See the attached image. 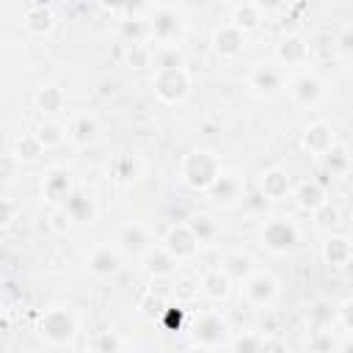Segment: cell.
Wrapping results in <instances>:
<instances>
[{
    "label": "cell",
    "instance_id": "bcb514c9",
    "mask_svg": "<svg viewBox=\"0 0 353 353\" xmlns=\"http://www.w3.org/2000/svg\"><path fill=\"white\" fill-rule=\"evenodd\" d=\"M14 215H17L14 201H11V199H6V196H0V229H6V226L14 221Z\"/></svg>",
    "mask_w": 353,
    "mask_h": 353
},
{
    "label": "cell",
    "instance_id": "f907efd6",
    "mask_svg": "<svg viewBox=\"0 0 353 353\" xmlns=\"http://www.w3.org/2000/svg\"><path fill=\"white\" fill-rule=\"evenodd\" d=\"M19 353H33V350H19Z\"/></svg>",
    "mask_w": 353,
    "mask_h": 353
},
{
    "label": "cell",
    "instance_id": "5b68a950",
    "mask_svg": "<svg viewBox=\"0 0 353 353\" xmlns=\"http://www.w3.org/2000/svg\"><path fill=\"white\" fill-rule=\"evenodd\" d=\"M39 334L50 345H72L77 336V314L69 306H50L39 317Z\"/></svg>",
    "mask_w": 353,
    "mask_h": 353
},
{
    "label": "cell",
    "instance_id": "9c48e42d",
    "mask_svg": "<svg viewBox=\"0 0 353 353\" xmlns=\"http://www.w3.org/2000/svg\"><path fill=\"white\" fill-rule=\"evenodd\" d=\"M193 345H204V347H218L226 339V320L218 312H204L196 317L193 328Z\"/></svg>",
    "mask_w": 353,
    "mask_h": 353
},
{
    "label": "cell",
    "instance_id": "8d00e7d4",
    "mask_svg": "<svg viewBox=\"0 0 353 353\" xmlns=\"http://www.w3.org/2000/svg\"><path fill=\"white\" fill-rule=\"evenodd\" d=\"M127 63L132 69H149L154 63V50L152 44H130L127 47Z\"/></svg>",
    "mask_w": 353,
    "mask_h": 353
},
{
    "label": "cell",
    "instance_id": "30bf717a",
    "mask_svg": "<svg viewBox=\"0 0 353 353\" xmlns=\"http://www.w3.org/2000/svg\"><path fill=\"white\" fill-rule=\"evenodd\" d=\"M256 190L262 193L265 201H284L287 196H292V176L281 165H270L259 174Z\"/></svg>",
    "mask_w": 353,
    "mask_h": 353
},
{
    "label": "cell",
    "instance_id": "ffe728a7",
    "mask_svg": "<svg viewBox=\"0 0 353 353\" xmlns=\"http://www.w3.org/2000/svg\"><path fill=\"white\" fill-rule=\"evenodd\" d=\"M99 132H102V127H99V121H97L94 113H77V116L69 121V127H66V138H69L77 149L94 146V143L99 141Z\"/></svg>",
    "mask_w": 353,
    "mask_h": 353
},
{
    "label": "cell",
    "instance_id": "83f0119b",
    "mask_svg": "<svg viewBox=\"0 0 353 353\" xmlns=\"http://www.w3.org/2000/svg\"><path fill=\"white\" fill-rule=\"evenodd\" d=\"M11 154H14V160H17L19 165H33V163H39V157L44 154V146L39 143L36 132H19V135L14 138Z\"/></svg>",
    "mask_w": 353,
    "mask_h": 353
},
{
    "label": "cell",
    "instance_id": "cb8c5ba5",
    "mask_svg": "<svg viewBox=\"0 0 353 353\" xmlns=\"http://www.w3.org/2000/svg\"><path fill=\"white\" fill-rule=\"evenodd\" d=\"M292 199H295V204L303 210V212H314V210H320L325 201H328V193H325V188L317 182V179H301L295 188H292Z\"/></svg>",
    "mask_w": 353,
    "mask_h": 353
},
{
    "label": "cell",
    "instance_id": "d4e9b609",
    "mask_svg": "<svg viewBox=\"0 0 353 353\" xmlns=\"http://www.w3.org/2000/svg\"><path fill=\"white\" fill-rule=\"evenodd\" d=\"M323 259L331 268H345L353 259V243L347 234H328L323 243Z\"/></svg>",
    "mask_w": 353,
    "mask_h": 353
},
{
    "label": "cell",
    "instance_id": "8992f818",
    "mask_svg": "<svg viewBox=\"0 0 353 353\" xmlns=\"http://www.w3.org/2000/svg\"><path fill=\"white\" fill-rule=\"evenodd\" d=\"M74 190H77V185H74V176H72V171L66 165H50L44 171V179H41V196H44V201L61 207Z\"/></svg>",
    "mask_w": 353,
    "mask_h": 353
},
{
    "label": "cell",
    "instance_id": "ab89813d",
    "mask_svg": "<svg viewBox=\"0 0 353 353\" xmlns=\"http://www.w3.org/2000/svg\"><path fill=\"white\" fill-rule=\"evenodd\" d=\"M165 298L163 295H157V292H146L141 301H138V312L143 314V317H149V320H154V317H160V314H165Z\"/></svg>",
    "mask_w": 353,
    "mask_h": 353
},
{
    "label": "cell",
    "instance_id": "4316f807",
    "mask_svg": "<svg viewBox=\"0 0 353 353\" xmlns=\"http://www.w3.org/2000/svg\"><path fill=\"white\" fill-rule=\"evenodd\" d=\"M199 287H201V295H204L207 301H212V303H221V301H226V298L232 295V281L223 276L221 268L207 270V273L199 279Z\"/></svg>",
    "mask_w": 353,
    "mask_h": 353
},
{
    "label": "cell",
    "instance_id": "f35d334b",
    "mask_svg": "<svg viewBox=\"0 0 353 353\" xmlns=\"http://www.w3.org/2000/svg\"><path fill=\"white\" fill-rule=\"evenodd\" d=\"M312 218H314V223L320 226V229H334V226H339V221H342V212H339V207L334 204V201H325L320 210H314L312 212Z\"/></svg>",
    "mask_w": 353,
    "mask_h": 353
},
{
    "label": "cell",
    "instance_id": "60d3db41",
    "mask_svg": "<svg viewBox=\"0 0 353 353\" xmlns=\"http://www.w3.org/2000/svg\"><path fill=\"white\" fill-rule=\"evenodd\" d=\"M334 50H336L339 61H350L353 58V25L350 22L342 25V30H339V36L334 41Z\"/></svg>",
    "mask_w": 353,
    "mask_h": 353
},
{
    "label": "cell",
    "instance_id": "44dd1931",
    "mask_svg": "<svg viewBox=\"0 0 353 353\" xmlns=\"http://www.w3.org/2000/svg\"><path fill=\"white\" fill-rule=\"evenodd\" d=\"M290 94H292L295 105H301V108H312V105H317V102L323 99L325 85H323L320 74H314V72H303V74H298V77L292 80Z\"/></svg>",
    "mask_w": 353,
    "mask_h": 353
},
{
    "label": "cell",
    "instance_id": "e0dca14e",
    "mask_svg": "<svg viewBox=\"0 0 353 353\" xmlns=\"http://www.w3.org/2000/svg\"><path fill=\"white\" fill-rule=\"evenodd\" d=\"M210 193V199L215 201V204H221V207H232V204H237L240 199H243V193H245V185H243V179H240V174H234V171H221V176L212 182V188L207 190Z\"/></svg>",
    "mask_w": 353,
    "mask_h": 353
},
{
    "label": "cell",
    "instance_id": "ee69618b",
    "mask_svg": "<svg viewBox=\"0 0 353 353\" xmlns=\"http://www.w3.org/2000/svg\"><path fill=\"white\" fill-rule=\"evenodd\" d=\"M262 353H290L287 342L276 334H262Z\"/></svg>",
    "mask_w": 353,
    "mask_h": 353
},
{
    "label": "cell",
    "instance_id": "c3c4849f",
    "mask_svg": "<svg viewBox=\"0 0 353 353\" xmlns=\"http://www.w3.org/2000/svg\"><path fill=\"white\" fill-rule=\"evenodd\" d=\"M188 353H215V347H204V345H193Z\"/></svg>",
    "mask_w": 353,
    "mask_h": 353
},
{
    "label": "cell",
    "instance_id": "2e32d148",
    "mask_svg": "<svg viewBox=\"0 0 353 353\" xmlns=\"http://www.w3.org/2000/svg\"><path fill=\"white\" fill-rule=\"evenodd\" d=\"M334 143H336L334 127L325 124V121H312V124H306L303 132H301V146H303V152H309L312 157H323Z\"/></svg>",
    "mask_w": 353,
    "mask_h": 353
},
{
    "label": "cell",
    "instance_id": "7a4b0ae2",
    "mask_svg": "<svg viewBox=\"0 0 353 353\" xmlns=\"http://www.w3.org/2000/svg\"><path fill=\"white\" fill-rule=\"evenodd\" d=\"M149 41H154L160 50H179L185 33H188V22L185 14L174 6H163V3H152L149 6Z\"/></svg>",
    "mask_w": 353,
    "mask_h": 353
},
{
    "label": "cell",
    "instance_id": "5bb4252c",
    "mask_svg": "<svg viewBox=\"0 0 353 353\" xmlns=\"http://www.w3.org/2000/svg\"><path fill=\"white\" fill-rule=\"evenodd\" d=\"M116 248L127 256H138V254H146L152 248V234L143 223L138 221H130L124 223L119 232H116Z\"/></svg>",
    "mask_w": 353,
    "mask_h": 353
},
{
    "label": "cell",
    "instance_id": "f6af8a7d",
    "mask_svg": "<svg viewBox=\"0 0 353 353\" xmlns=\"http://www.w3.org/2000/svg\"><path fill=\"white\" fill-rule=\"evenodd\" d=\"M17 171H19V163L14 160V154H0V179L8 182L17 176Z\"/></svg>",
    "mask_w": 353,
    "mask_h": 353
},
{
    "label": "cell",
    "instance_id": "681fc988",
    "mask_svg": "<svg viewBox=\"0 0 353 353\" xmlns=\"http://www.w3.org/2000/svg\"><path fill=\"white\" fill-rule=\"evenodd\" d=\"M339 353H353V342H350V339H345V342H342V347H339Z\"/></svg>",
    "mask_w": 353,
    "mask_h": 353
},
{
    "label": "cell",
    "instance_id": "d590c367",
    "mask_svg": "<svg viewBox=\"0 0 353 353\" xmlns=\"http://www.w3.org/2000/svg\"><path fill=\"white\" fill-rule=\"evenodd\" d=\"M119 350H121V339H119L116 331L102 328V331L94 334V339H91V353H119Z\"/></svg>",
    "mask_w": 353,
    "mask_h": 353
},
{
    "label": "cell",
    "instance_id": "f1b7e54d",
    "mask_svg": "<svg viewBox=\"0 0 353 353\" xmlns=\"http://www.w3.org/2000/svg\"><path fill=\"white\" fill-rule=\"evenodd\" d=\"M320 163H323V168H325L331 176H345V174H350L353 157H350V149H347L345 143L336 141V143L320 157Z\"/></svg>",
    "mask_w": 353,
    "mask_h": 353
},
{
    "label": "cell",
    "instance_id": "4fadbf2b",
    "mask_svg": "<svg viewBox=\"0 0 353 353\" xmlns=\"http://www.w3.org/2000/svg\"><path fill=\"white\" fill-rule=\"evenodd\" d=\"M22 22H25V30L36 39H47L52 30H55V8L50 3H28L25 6V14H22Z\"/></svg>",
    "mask_w": 353,
    "mask_h": 353
},
{
    "label": "cell",
    "instance_id": "6da1fadb",
    "mask_svg": "<svg viewBox=\"0 0 353 353\" xmlns=\"http://www.w3.org/2000/svg\"><path fill=\"white\" fill-rule=\"evenodd\" d=\"M221 171H223V163L212 149H190L179 163V182L188 190L207 193L212 182L221 176Z\"/></svg>",
    "mask_w": 353,
    "mask_h": 353
},
{
    "label": "cell",
    "instance_id": "d6986e66",
    "mask_svg": "<svg viewBox=\"0 0 353 353\" xmlns=\"http://www.w3.org/2000/svg\"><path fill=\"white\" fill-rule=\"evenodd\" d=\"M212 50L221 58H237L245 50V33H240L232 22H221L212 30Z\"/></svg>",
    "mask_w": 353,
    "mask_h": 353
},
{
    "label": "cell",
    "instance_id": "52a82bcc",
    "mask_svg": "<svg viewBox=\"0 0 353 353\" xmlns=\"http://www.w3.org/2000/svg\"><path fill=\"white\" fill-rule=\"evenodd\" d=\"M248 85H251V91H254L256 97L270 99V97H276V94L284 88V74H281V69H279L276 63L259 61V63H254L251 72H248Z\"/></svg>",
    "mask_w": 353,
    "mask_h": 353
},
{
    "label": "cell",
    "instance_id": "603a6c76",
    "mask_svg": "<svg viewBox=\"0 0 353 353\" xmlns=\"http://www.w3.org/2000/svg\"><path fill=\"white\" fill-rule=\"evenodd\" d=\"M240 33H254V30H259L262 28V22H265V6L262 3H254V0H243V3H237L234 8H232V19H229Z\"/></svg>",
    "mask_w": 353,
    "mask_h": 353
},
{
    "label": "cell",
    "instance_id": "8fae6325",
    "mask_svg": "<svg viewBox=\"0 0 353 353\" xmlns=\"http://www.w3.org/2000/svg\"><path fill=\"white\" fill-rule=\"evenodd\" d=\"M163 248L182 265V262H188V259H193L196 254H199V240L190 234V229H188V223H174L168 232H165V237H163Z\"/></svg>",
    "mask_w": 353,
    "mask_h": 353
},
{
    "label": "cell",
    "instance_id": "74e56055",
    "mask_svg": "<svg viewBox=\"0 0 353 353\" xmlns=\"http://www.w3.org/2000/svg\"><path fill=\"white\" fill-rule=\"evenodd\" d=\"M138 174H141V163H138L135 157H130V154L116 157V163H113V176H116L119 182H132V179H138Z\"/></svg>",
    "mask_w": 353,
    "mask_h": 353
},
{
    "label": "cell",
    "instance_id": "f546056e",
    "mask_svg": "<svg viewBox=\"0 0 353 353\" xmlns=\"http://www.w3.org/2000/svg\"><path fill=\"white\" fill-rule=\"evenodd\" d=\"M306 320H309V325L317 328V331L336 325V303H331V298H317V301H312Z\"/></svg>",
    "mask_w": 353,
    "mask_h": 353
},
{
    "label": "cell",
    "instance_id": "484cf974",
    "mask_svg": "<svg viewBox=\"0 0 353 353\" xmlns=\"http://www.w3.org/2000/svg\"><path fill=\"white\" fill-rule=\"evenodd\" d=\"M221 270H223V276L234 284H243L254 270H256V265H254V256L248 254V251H229L226 256H223V262H221Z\"/></svg>",
    "mask_w": 353,
    "mask_h": 353
},
{
    "label": "cell",
    "instance_id": "ac0fdd59",
    "mask_svg": "<svg viewBox=\"0 0 353 353\" xmlns=\"http://www.w3.org/2000/svg\"><path fill=\"white\" fill-rule=\"evenodd\" d=\"M143 273L152 281H163V279H174L179 273V262L163 248V245H152L143 254Z\"/></svg>",
    "mask_w": 353,
    "mask_h": 353
},
{
    "label": "cell",
    "instance_id": "836d02e7",
    "mask_svg": "<svg viewBox=\"0 0 353 353\" xmlns=\"http://www.w3.org/2000/svg\"><path fill=\"white\" fill-rule=\"evenodd\" d=\"M188 229H190V234L199 240V245H201V243H210V240L218 234V223H215L212 215H207V212H196V215H190Z\"/></svg>",
    "mask_w": 353,
    "mask_h": 353
},
{
    "label": "cell",
    "instance_id": "7bdbcfd3",
    "mask_svg": "<svg viewBox=\"0 0 353 353\" xmlns=\"http://www.w3.org/2000/svg\"><path fill=\"white\" fill-rule=\"evenodd\" d=\"M336 323L342 328H353V298H342V303L336 306Z\"/></svg>",
    "mask_w": 353,
    "mask_h": 353
},
{
    "label": "cell",
    "instance_id": "7c38bea8",
    "mask_svg": "<svg viewBox=\"0 0 353 353\" xmlns=\"http://www.w3.org/2000/svg\"><path fill=\"white\" fill-rule=\"evenodd\" d=\"M61 215H66L72 223L77 226H91L97 223V215H99V207H97V199L85 190H74L63 204H61Z\"/></svg>",
    "mask_w": 353,
    "mask_h": 353
},
{
    "label": "cell",
    "instance_id": "ba28073f",
    "mask_svg": "<svg viewBox=\"0 0 353 353\" xmlns=\"http://www.w3.org/2000/svg\"><path fill=\"white\" fill-rule=\"evenodd\" d=\"M243 295L251 306H270L279 298V281L265 270H254L243 281Z\"/></svg>",
    "mask_w": 353,
    "mask_h": 353
},
{
    "label": "cell",
    "instance_id": "b9f144b4",
    "mask_svg": "<svg viewBox=\"0 0 353 353\" xmlns=\"http://www.w3.org/2000/svg\"><path fill=\"white\" fill-rule=\"evenodd\" d=\"M232 353H262V334H240L232 342Z\"/></svg>",
    "mask_w": 353,
    "mask_h": 353
},
{
    "label": "cell",
    "instance_id": "7402d4cb",
    "mask_svg": "<svg viewBox=\"0 0 353 353\" xmlns=\"http://www.w3.org/2000/svg\"><path fill=\"white\" fill-rule=\"evenodd\" d=\"M276 61L287 66H301L309 61V41L301 33H284L276 44Z\"/></svg>",
    "mask_w": 353,
    "mask_h": 353
},
{
    "label": "cell",
    "instance_id": "d6a6232c",
    "mask_svg": "<svg viewBox=\"0 0 353 353\" xmlns=\"http://www.w3.org/2000/svg\"><path fill=\"white\" fill-rule=\"evenodd\" d=\"M119 33H121L130 44H146V41H149V25H146V19H141L138 14H127V17L119 22Z\"/></svg>",
    "mask_w": 353,
    "mask_h": 353
},
{
    "label": "cell",
    "instance_id": "e575fe53",
    "mask_svg": "<svg viewBox=\"0 0 353 353\" xmlns=\"http://www.w3.org/2000/svg\"><path fill=\"white\" fill-rule=\"evenodd\" d=\"M199 292H201V287H199V279H196V276H188V273L179 276V273H176V281H174V287H171L174 301L188 303V301H196Z\"/></svg>",
    "mask_w": 353,
    "mask_h": 353
},
{
    "label": "cell",
    "instance_id": "4dcf8cb0",
    "mask_svg": "<svg viewBox=\"0 0 353 353\" xmlns=\"http://www.w3.org/2000/svg\"><path fill=\"white\" fill-rule=\"evenodd\" d=\"M63 105H66V94H63V88L47 83V85H41V88L36 91V108H39L44 116L58 113Z\"/></svg>",
    "mask_w": 353,
    "mask_h": 353
},
{
    "label": "cell",
    "instance_id": "3957f363",
    "mask_svg": "<svg viewBox=\"0 0 353 353\" xmlns=\"http://www.w3.org/2000/svg\"><path fill=\"white\" fill-rule=\"evenodd\" d=\"M152 91L163 105H179L190 94V72L185 63L176 66H154L152 74Z\"/></svg>",
    "mask_w": 353,
    "mask_h": 353
},
{
    "label": "cell",
    "instance_id": "7dc6e473",
    "mask_svg": "<svg viewBox=\"0 0 353 353\" xmlns=\"http://www.w3.org/2000/svg\"><path fill=\"white\" fill-rule=\"evenodd\" d=\"M11 328V317H8V312L0 306V331H8Z\"/></svg>",
    "mask_w": 353,
    "mask_h": 353
},
{
    "label": "cell",
    "instance_id": "9a60e30c",
    "mask_svg": "<svg viewBox=\"0 0 353 353\" xmlns=\"http://www.w3.org/2000/svg\"><path fill=\"white\" fill-rule=\"evenodd\" d=\"M121 262H124V254H121L116 245H110V243L97 245V248L88 254V259H85L88 273H94L97 279H110V276H116V273L121 270Z\"/></svg>",
    "mask_w": 353,
    "mask_h": 353
},
{
    "label": "cell",
    "instance_id": "277c9868",
    "mask_svg": "<svg viewBox=\"0 0 353 353\" xmlns=\"http://www.w3.org/2000/svg\"><path fill=\"white\" fill-rule=\"evenodd\" d=\"M259 240L262 245L276 254V256H287L292 254L298 245H301V229L292 218H284V215H276V218H268L262 223V232H259Z\"/></svg>",
    "mask_w": 353,
    "mask_h": 353
},
{
    "label": "cell",
    "instance_id": "1f68e13d",
    "mask_svg": "<svg viewBox=\"0 0 353 353\" xmlns=\"http://www.w3.org/2000/svg\"><path fill=\"white\" fill-rule=\"evenodd\" d=\"M36 138L44 146V152L47 149H58L66 141V124H61L55 119H41V124L36 127Z\"/></svg>",
    "mask_w": 353,
    "mask_h": 353
}]
</instances>
